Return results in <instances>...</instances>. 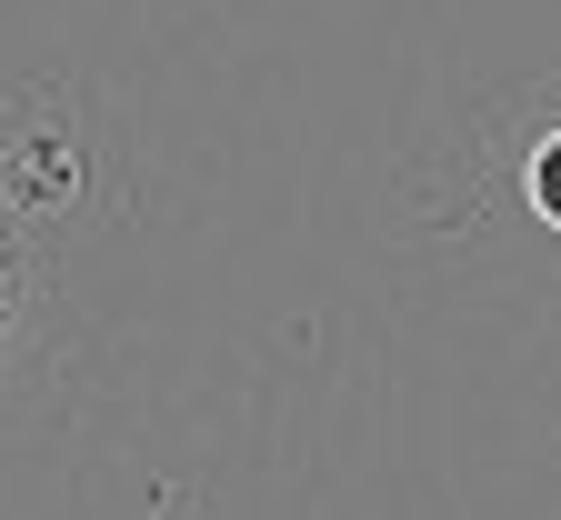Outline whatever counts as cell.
I'll return each instance as SVG.
<instances>
[{"label":"cell","mask_w":561,"mask_h":520,"mask_svg":"<svg viewBox=\"0 0 561 520\" xmlns=\"http://www.w3.org/2000/svg\"><path fill=\"white\" fill-rule=\"evenodd\" d=\"M111 190V151L81 91L60 81H0V200L60 251V231H81Z\"/></svg>","instance_id":"6da1fadb"},{"label":"cell","mask_w":561,"mask_h":520,"mask_svg":"<svg viewBox=\"0 0 561 520\" xmlns=\"http://www.w3.org/2000/svg\"><path fill=\"white\" fill-rule=\"evenodd\" d=\"M60 381V321H50V270L0 280V430L31 420Z\"/></svg>","instance_id":"7a4b0ae2"},{"label":"cell","mask_w":561,"mask_h":520,"mask_svg":"<svg viewBox=\"0 0 561 520\" xmlns=\"http://www.w3.org/2000/svg\"><path fill=\"white\" fill-rule=\"evenodd\" d=\"M522 190H531V210L551 220V231H561V140H541V151H531V171H522Z\"/></svg>","instance_id":"3957f363"}]
</instances>
